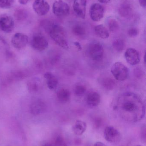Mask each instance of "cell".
Segmentation results:
<instances>
[{"label":"cell","mask_w":146,"mask_h":146,"mask_svg":"<svg viewBox=\"0 0 146 146\" xmlns=\"http://www.w3.org/2000/svg\"><path fill=\"white\" fill-rule=\"evenodd\" d=\"M29 1V0H19V3L22 5H25Z\"/></svg>","instance_id":"obj_37"},{"label":"cell","mask_w":146,"mask_h":146,"mask_svg":"<svg viewBox=\"0 0 146 146\" xmlns=\"http://www.w3.org/2000/svg\"><path fill=\"white\" fill-rule=\"evenodd\" d=\"M15 0H0V8L3 9L11 8L14 3Z\"/></svg>","instance_id":"obj_28"},{"label":"cell","mask_w":146,"mask_h":146,"mask_svg":"<svg viewBox=\"0 0 146 146\" xmlns=\"http://www.w3.org/2000/svg\"><path fill=\"white\" fill-rule=\"evenodd\" d=\"M53 145L54 146H68L67 141L61 135H58L56 137Z\"/></svg>","instance_id":"obj_30"},{"label":"cell","mask_w":146,"mask_h":146,"mask_svg":"<svg viewBox=\"0 0 146 146\" xmlns=\"http://www.w3.org/2000/svg\"><path fill=\"white\" fill-rule=\"evenodd\" d=\"M87 125L85 122L77 120L73 125L72 130L74 134L78 136L82 135L85 132Z\"/></svg>","instance_id":"obj_16"},{"label":"cell","mask_w":146,"mask_h":146,"mask_svg":"<svg viewBox=\"0 0 146 146\" xmlns=\"http://www.w3.org/2000/svg\"><path fill=\"white\" fill-rule=\"evenodd\" d=\"M44 77L46 79L47 86L51 90L55 89L58 84L57 78L51 72H46L44 74Z\"/></svg>","instance_id":"obj_18"},{"label":"cell","mask_w":146,"mask_h":146,"mask_svg":"<svg viewBox=\"0 0 146 146\" xmlns=\"http://www.w3.org/2000/svg\"><path fill=\"white\" fill-rule=\"evenodd\" d=\"M135 146H142L141 145H137Z\"/></svg>","instance_id":"obj_40"},{"label":"cell","mask_w":146,"mask_h":146,"mask_svg":"<svg viewBox=\"0 0 146 146\" xmlns=\"http://www.w3.org/2000/svg\"><path fill=\"white\" fill-rule=\"evenodd\" d=\"M86 0H74L73 9L77 16L81 19H85L86 12Z\"/></svg>","instance_id":"obj_12"},{"label":"cell","mask_w":146,"mask_h":146,"mask_svg":"<svg viewBox=\"0 0 146 146\" xmlns=\"http://www.w3.org/2000/svg\"><path fill=\"white\" fill-rule=\"evenodd\" d=\"M103 134L105 139L110 143H117L121 139L120 132L112 126L106 127L104 130Z\"/></svg>","instance_id":"obj_5"},{"label":"cell","mask_w":146,"mask_h":146,"mask_svg":"<svg viewBox=\"0 0 146 146\" xmlns=\"http://www.w3.org/2000/svg\"><path fill=\"white\" fill-rule=\"evenodd\" d=\"M144 60H145V59H144Z\"/></svg>","instance_id":"obj_41"},{"label":"cell","mask_w":146,"mask_h":146,"mask_svg":"<svg viewBox=\"0 0 146 146\" xmlns=\"http://www.w3.org/2000/svg\"><path fill=\"white\" fill-rule=\"evenodd\" d=\"M89 54L93 60L97 62L102 60L104 54L103 45L98 42L91 44L89 47Z\"/></svg>","instance_id":"obj_6"},{"label":"cell","mask_w":146,"mask_h":146,"mask_svg":"<svg viewBox=\"0 0 146 146\" xmlns=\"http://www.w3.org/2000/svg\"><path fill=\"white\" fill-rule=\"evenodd\" d=\"M139 30L137 28H134V27L130 28L127 32L128 35L131 37H135L137 36L139 34Z\"/></svg>","instance_id":"obj_31"},{"label":"cell","mask_w":146,"mask_h":146,"mask_svg":"<svg viewBox=\"0 0 146 146\" xmlns=\"http://www.w3.org/2000/svg\"><path fill=\"white\" fill-rule=\"evenodd\" d=\"M86 87L83 85H78L74 88V93L77 96H81L86 92Z\"/></svg>","instance_id":"obj_29"},{"label":"cell","mask_w":146,"mask_h":146,"mask_svg":"<svg viewBox=\"0 0 146 146\" xmlns=\"http://www.w3.org/2000/svg\"><path fill=\"white\" fill-rule=\"evenodd\" d=\"M0 52L5 55L8 58H10L13 56V54L10 51L8 43L1 35H0Z\"/></svg>","instance_id":"obj_20"},{"label":"cell","mask_w":146,"mask_h":146,"mask_svg":"<svg viewBox=\"0 0 146 146\" xmlns=\"http://www.w3.org/2000/svg\"><path fill=\"white\" fill-rule=\"evenodd\" d=\"M104 13V8L99 3H94L90 7V17L93 21H99L103 17Z\"/></svg>","instance_id":"obj_10"},{"label":"cell","mask_w":146,"mask_h":146,"mask_svg":"<svg viewBox=\"0 0 146 146\" xmlns=\"http://www.w3.org/2000/svg\"><path fill=\"white\" fill-rule=\"evenodd\" d=\"M28 40V37L26 34L21 33H17L12 37L11 42L15 48L21 50L27 46Z\"/></svg>","instance_id":"obj_8"},{"label":"cell","mask_w":146,"mask_h":146,"mask_svg":"<svg viewBox=\"0 0 146 146\" xmlns=\"http://www.w3.org/2000/svg\"><path fill=\"white\" fill-rule=\"evenodd\" d=\"M146 128L145 125H143L141 129V139L144 143H145L146 140Z\"/></svg>","instance_id":"obj_32"},{"label":"cell","mask_w":146,"mask_h":146,"mask_svg":"<svg viewBox=\"0 0 146 146\" xmlns=\"http://www.w3.org/2000/svg\"><path fill=\"white\" fill-rule=\"evenodd\" d=\"M46 109V105L43 100L40 99L33 100L30 105L31 113L34 115H39L44 112Z\"/></svg>","instance_id":"obj_14"},{"label":"cell","mask_w":146,"mask_h":146,"mask_svg":"<svg viewBox=\"0 0 146 146\" xmlns=\"http://www.w3.org/2000/svg\"><path fill=\"white\" fill-rule=\"evenodd\" d=\"M43 146H54V145L50 143H47V144H45Z\"/></svg>","instance_id":"obj_39"},{"label":"cell","mask_w":146,"mask_h":146,"mask_svg":"<svg viewBox=\"0 0 146 146\" xmlns=\"http://www.w3.org/2000/svg\"><path fill=\"white\" fill-rule=\"evenodd\" d=\"M100 101L101 97L97 92H91L87 97V104L90 107H97L100 104Z\"/></svg>","instance_id":"obj_15"},{"label":"cell","mask_w":146,"mask_h":146,"mask_svg":"<svg viewBox=\"0 0 146 146\" xmlns=\"http://www.w3.org/2000/svg\"><path fill=\"white\" fill-rule=\"evenodd\" d=\"M14 15L17 20L22 21L27 17V13L24 9H18L15 12Z\"/></svg>","instance_id":"obj_27"},{"label":"cell","mask_w":146,"mask_h":146,"mask_svg":"<svg viewBox=\"0 0 146 146\" xmlns=\"http://www.w3.org/2000/svg\"><path fill=\"white\" fill-rule=\"evenodd\" d=\"M73 33L77 36L81 37L86 34V30L84 27L80 25H75L73 28Z\"/></svg>","instance_id":"obj_24"},{"label":"cell","mask_w":146,"mask_h":146,"mask_svg":"<svg viewBox=\"0 0 146 146\" xmlns=\"http://www.w3.org/2000/svg\"><path fill=\"white\" fill-rule=\"evenodd\" d=\"M14 25L13 19L9 15H5L0 18V28L4 32H12L14 28Z\"/></svg>","instance_id":"obj_11"},{"label":"cell","mask_w":146,"mask_h":146,"mask_svg":"<svg viewBox=\"0 0 146 146\" xmlns=\"http://www.w3.org/2000/svg\"><path fill=\"white\" fill-rule=\"evenodd\" d=\"M57 95V99L61 103H66L70 100L71 93L67 89L62 88L58 91Z\"/></svg>","instance_id":"obj_22"},{"label":"cell","mask_w":146,"mask_h":146,"mask_svg":"<svg viewBox=\"0 0 146 146\" xmlns=\"http://www.w3.org/2000/svg\"><path fill=\"white\" fill-rule=\"evenodd\" d=\"M93 146H107L105 144L100 141H98L94 144Z\"/></svg>","instance_id":"obj_36"},{"label":"cell","mask_w":146,"mask_h":146,"mask_svg":"<svg viewBox=\"0 0 146 146\" xmlns=\"http://www.w3.org/2000/svg\"><path fill=\"white\" fill-rule=\"evenodd\" d=\"M112 45L115 50L118 52L123 51L125 47V42L121 39H116L113 42Z\"/></svg>","instance_id":"obj_23"},{"label":"cell","mask_w":146,"mask_h":146,"mask_svg":"<svg viewBox=\"0 0 146 146\" xmlns=\"http://www.w3.org/2000/svg\"><path fill=\"white\" fill-rule=\"evenodd\" d=\"M99 2L102 3H109L111 0H98Z\"/></svg>","instance_id":"obj_38"},{"label":"cell","mask_w":146,"mask_h":146,"mask_svg":"<svg viewBox=\"0 0 146 146\" xmlns=\"http://www.w3.org/2000/svg\"><path fill=\"white\" fill-rule=\"evenodd\" d=\"M125 57L127 62L132 66L137 65L140 61L139 52L133 48H129L126 50Z\"/></svg>","instance_id":"obj_13"},{"label":"cell","mask_w":146,"mask_h":146,"mask_svg":"<svg viewBox=\"0 0 146 146\" xmlns=\"http://www.w3.org/2000/svg\"><path fill=\"white\" fill-rule=\"evenodd\" d=\"M102 123V121L99 118H97L94 121V125H95V127L97 128L101 127V124Z\"/></svg>","instance_id":"obj_33"},{"label":"cell","mask_w":146,"mask_h":146,"mask_svg":"<svg viewBox=\"0 0 146 146\" xmlns=\"http://www.w3.org/2000/svg\"><path fill=\"white\" fill-rule=\"evenodd\" d=\"M118 108L122 117L128 121H139L145 115V106L141 100L133 93H126L122 95L115 110Z\"/></svg>","instance_id":"obj_1"},{"label":"cell","mask_w":146,"mask_h":146,"mask_svg":"<svg viewBox=\"0 0 146 146\" xmlns=\"http://www.w3.org/2000/svg\"><path fill=\"white\" fill-rule=\"evenodd\" d=\"M108 25L109 31L111 32H115L118 31L120 28L119 23L115 19H110L108 22Z\"/></svg>","instance_id":"obj_26"},{"label":"cell","mask_w":146,"mask_h":146,"mask_svg":"<svg viewBox=\"0 0 146 146\" xmlns=\"http://www.w3.org/2000/svg\"><path fill=\"white\" fill-rule=\"evenodd\" d=\"M32 48L38 51H43L46 50L49 46L48 41L43 36L40 35L34 36L31 42Z\"/></svg>","instance_id":"obj_7"},{"label":"cell","mask_w":146,"mask_h":146,"mask_svg":"<svg viewBox=\"0 0 146 146\" xmlns=\"http://www.w3.org/2000/svg\"><path fill=\"white\" fill-rule=\"evenodd\" d=\"M102 85L107 90H111L115 88V82L111 78H106L103 80Z\"/></svg>","instance_id":"obj_25"},{"label":"cell","mask_w":146,"mask_h":146,"mask_svg":"<svg viewBox=\"0 0 146 146\" xmlns=\"http://www.w3.org/2000/svg\"><path fill=\"white\" fill-rule=\"evenodd\" d=\"M119 14L123 18H130L133 16V9L132 6L128 3H123L119 8Z\"/></svg>","instance_id":"obj_19"},{"label":"cell","mask_w":146,"mask_h":146,"mask_svg":"<svg viewBox=\"0 0 146 146\" xmlns=\"http://www.w3.org/2000/svg\"><path fill=\"white\" fill-rule=\"evenodd\" d=\"M139 2L141 7H146V0H139Z\"/></svg>","instance_id":"obj_35"},{"label":"cell","mask_w":146,"mask_h":146,"mask_svg":"<svg viewBox=\"0 0 146 146\" xmlns=\"http://www.w3.org/2000/svg\"><path fill=\"white\" fill-rule=\"evenodd\" d=\"M111 72L115 79L120 81L126 80L129 75L128 68L121 62H115L111 68Z\"/></svg>","instance_id":"obj_3"},{"label":"cell","mask_w":146,"mask_h":146,"mask_svg":"<svg viewBox=\"0 0 146 146\" xmlns=\"http://www.w3.org/2000/svg\"><path fill=\"white\" fill-rule=\"evenodd\" d=\"M51 39L60 47L65 50L69 48L66 31L57 24H50L46 30Z\"/></svg>","instance_id":"obj_2"},{"label":"cell","mask_w":146,"mask_h":146,"mask_svg":"<svg viewBox=\"0 0 146 146\" xmlns=\"http://www.w3.org/2000/svg\"><path fill=\"white\" fill-rule=\"evenodd\" d=\"M33 8L38 15L43 16L49 13L50 7L45 0H35L33 4Z\"/></svg>","instance_id":"obj_9"},{"label":"cell","mask_w":146,"mask_h":146,"mask_svg":"<svg viewBox=\"0 0 146 146\" xmlns=\"http://www.w3.org/2000/svg\"><path fill=\"white\" fill-rule=\"evenodd\" d=\"M74 44L75 45L76 48H77V49L79 50V51H80L82 50V47H81V45L80 44L79 42H75Z\"/></svg>","instance_id":"obj_34"},{"label":"cell","mask_w":146,"mask_h":146,"mask_svg":"<svg viewBox=\"0 0 146 146\" xmlns=\"http://www.w3.org/2000/svg\"><path fill=\"white\" fill-rule=\"evenodd\" d=\"M27 89L31 93H36L40 90L41 82L40 79L37 77L32 78L27 83Z\"/></svg>","instance_id":"obj_17"},{"label":"cell","mask_w":146,"mask_h":146,"mask_svg":"<svg viewBox=\"0 0 146 146\" xmlns=\"http://www.w3.org/2000/svg\"><path fill=\"white\" fill-rule=\"evenodd\" d=\"M53 13L58 17H65L69 15L70 8L67 3L63 0L54 2L52 6Z\"/></svg>","instance_id":"obj_4"},{"label":"cell","mask_w":146,"mask_h":146,"mask_svg":"<svg viewBox=\"0 0 146 146\" xmlns=\"http://www.w3.org/2000/svg\"><path fill=\"white\" fill-rule=\"evenodd\" d=\"M95 33L102 39H106L109 36V33L107 28L103 25H98L94 27Z\"/></svg>","instance_id":"obj_21"}]
</instances>
